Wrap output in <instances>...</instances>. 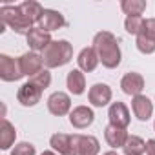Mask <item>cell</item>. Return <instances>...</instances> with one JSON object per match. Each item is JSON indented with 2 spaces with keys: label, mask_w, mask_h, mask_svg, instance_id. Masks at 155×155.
Listing matches in <instances>:
<instances>
[{
  "label": "cell",
  "mask_w": 155,
  "mask_h": 155,
  "mask_svg": "<svg viewBox=\"0 0 155 155\" xmlns=\"http://www.w3.org/2000/svg\"><path fill=\"white\" fill-rule=\"evenodd\" d=\"M40 155H58L57 151H53V150H46V151H42Z\"/></svg>",
  "instance_id": "4dcf8cb0"
},
{
  "label": "cell",
  "mask_w": 155,
  "mask_h": 155,
  "mask_svg": "<svg viewBox=\"0 0 155 155\" xmlns=\"http://www.w3.org/2000/svg\"><path fill=\"white\" fill-rule=\"evenodd\" d=\"M29 82L31 84H35L37 88H40L42 91L46 90V88H49L51 86V73H49V69H42V71H38L37 75H33L31 79H29Z\"/></svg>",
  "instance_id": "cb8c5ba5"
},
{
  "label": "cell",
  "mask_w": 155,
  "mask_h": 155,
  "mask_svg": "<svg viewBox=\"0 0 155 155\" xmlns=\"http://www.w3.org/2000/svg\"><path fill=\"white\" fill-rule=\"evenodd\" d=\"M146 8L148 4L144 0H122L120 2V9L126 17H142Z\"/></svg>",
  "instance_id": "7402d4cb"
},
{
  "label": "cell",
  "mask_w": 155,
  "mask_h": 155,
  "mask_svg": "<svg viewBox=\"0 0 155 155\" xmlns=\"http://www.w3.org/2000/svg\"><path fill=\"white\" fill-rule=\"evenodd\" d=\"M101 142L93 135H81L79 133V155H99Z\"/></svg>",
  "instance_id": "ffe728a7"
},
{
  "label": "cell",
  "mask_w": 155,
  "mask_h": 155,
  "mask_svg": "<svg viewBox=\"0 0 155 155\" xmlns=\"http://www.w3.org/2000/svg\"><path fill=\"white\" fill-rule=\"evenodd\" d=\"M77 64H79V69L84 71V73H91V71H95L97 66L101 64L95 48L91 46V48H84V49H81L79 57H77Z\"/></svg>",
  "instance_id": "9a60e30c"
},
{
  "label": "cell",
  "mask_w": 155,
  "mask_h": 155,
  "mask_svg": "<svg viewBox=\"0 0 155 155\" xmlns=\"http://www.w3.org/2000/svg\"><path fill=\"white\" fill-rule=\"evenodd\" d=\"M146 155H155V139L146 140Z\"/></svg>",
  "instance_id": "f546056e"
},
{
  "label": "cell",
  "mask_w": 155,
  "mask_h": 155,
  "mask_svg": "<svg viewBox=\"0 0 155 155\" xmlns=\"http://www.w3.org/2000/svg\"><path fill=\"white\" fill-rule=\"evenodd\" d=\"M46 104H48V111L55 117H64L71 113V97L64 91H53L48 97Z\"/></svg>",
  "instance_id": "5b68a950"
},
{
  "label": "cell",
  "mask_w": 155,
  "mask_h": 155,
  "mask_svg": "<svg viewBox=\"0 0 155 155\" xmlns=\"http://www.w3.org/2000/svg\"><path fill=\"white\" fill-rule=\"evenodd\" d=\"M142 26H144L142 17H126V20H124V29L130 35H135V37L142 31Z\"/></svg>",
  "instance_id": "d4e9b609"
},
{
  "label": "cell",
  "mask_w": 155,
  "mask_h": 155,
  "mask_svg": "<svg viewBox=\"0 0 155 155\" xmlns=\"http://www.w3.org/2000/svg\"><path fill=\"white\" fill-rule=\"evenodd\" d=\"M135 46H137V49H139L140 53H144V55L155 53V40H151V38H148V37H144V35H137Z\"/></svg>",
  "instance_id": "484cf974"
},
{
  "label": "cell",
  "mask_w": 155,
  "mask_h": 155,
  "mask_svg": "<svg viewBox=\"0 0 155 155\" xmlns=\"http://www.w3.org/2000/svg\"><path fill=\"white\" fill-rule=\"evenodd\" d=\"M11 155H37V150L31 142H18L11 148Z\"/></svg>",
  "instance_id": "4316f807"
},
{
  "label": "cell",
  "mask_w": 155,
  "mask_h": 155,
  "mask_svg": "<svg viewBox=\"0 0 155 155\" xmlns=\"http://www.w3.org/2000/svg\"><path fill=\"white\" fill-rule=\"evenodd\" d=\"M20 9L26 15V18L35 26V24H38V20H40V17H42V13H44L46 8H42V4L35 2V0H26V2L20 4Z\"/></svg>",
  "instance_id": "44dd1931"
},
{
  "label": "cell",
  "mask_w": 155,
  "mask_h": 155,
  "mask_svg": "<svg viewBox=\"0 0 155 155\" xmlns=\"http://www.w3.org/2000/svg\"><path fill=\"white\" fill-rule=\"evenodd\" d=\"M128 137H130V133L126 131V128H119V126H111V124H108L104 128V139H106L108 146H111L113 150L124 148Z\"/></svg>",
  "instance_id": "2e32d148"
},
{
  "label": "cell",
  "mask_w": 155,
  "mask_h": 155,
  "mask_svg": "<svg viewBox=\"0 0 155 155\" xmlns=\"http://www.w3.org/2000/svg\"><path fill=\"white\" fill-rule=\"evenodd\" d=\"M102 155H119L117 151H113V150H110V151H106V153H102Z\"/></svg>",
  "instance_id": "1f68e13d"
},
{
  "label": "cell",
  "mask_w": 155,
  "mask_h": 155,
  "mask_svg": "<svg viewBox=\"0 0 155 155\" xmlns=\"http://www.w3.org/2000/svg\"><path fill=\"white\" fill-rule=\"evenodd\" d=\"M108 119H110V124H111V126L128 128V126H130V120H131V115H130L128 106H126L124 102L117 101V102H111V104H110Z\"/></svg>",
  "instance_id": "9c48e42d"
},
{
  "label": "cell",
  "mask_w": 155,
  "mask_h": 155,
  "mask_svg": "<svg viewBox=\"0 0 155 155\" xmlns=\"http://www.w3.org/2000/svg\"><path fill=\"white\" fill-rule=\"evenodd\" d=\"M111 97H113V91H111V88H110L108 84H104V82L93 84V86L90 88V91H88V101H90V104L95 106V108H104V106H108V104L111 102Z\"/></svg>",
  "instance_id": "ba28073f"
},
{
  "label": "cell",
  "mask_w": 155,
  "mask_h": 155,
  "mask_svg": "<svg viewBox=\"0 0 155 155\" xmlns=\"http://www.w3.org/2000/svg\"><path fill=\"white\" fill-rule=\"evenodd\" d=\"M64 26H66V18H64V15H62L60 11H57V9H44L42 17H40V20H38V28L44 29V31H48V33L57 31V29H60V28H64Z\"/></svg>",
  "instance_id": "8fae6325"
},
{
  "label": "cell",
  "mask_w": 155,
  "mask_h": 155,
  "mask_svg": "<svg viewBox=\"0 0 155 155\" xmlns=\"http://www.w3.org/2000/svg\"><path fill=\"white\" fill-rule=\"evenodd\" d=\"M95 113L90 106H75L69 113V124L77 130H86L93 124Z\"/></svg>",
  "instance_id": "8992f818"
},
{
  "label": "cell",
  "mask_w": 155,
  "mask_h": 155,
  "mask_svg": "<svg viewBox=\"0 0 155 155\" xmlns=\"http://www.w3.org/2000/svg\"><path fill=\"white\" fill-rule=\"evenodd\" d=\"M93 48H95L99 60L104 68L115 69L120 64V58H122L120 46H119L117 37L111 31H99L93 37Z\"/></svg>",
  "instance_id": "6da1fadb"
},
{
  "label": "cell",
  "mask_w": 155,
  "mask_h": 155,
  "mask_svg": "<svg viewBox=\"0 0 155 155\" xmlns=\"http://www.w3.org/2000/svg\"><path fill=\"white\" fill-rule=\"evenodd\" d=\"M122 151H124V155H142V153H146V140L140 139L139 135H130Z\"/></svg>",
  "instance_id": "603a6c76"
},
{
  "label": "cell",
  "mask_w": 155,
  "mask_h": 155,
  "mask_svg": "<svg viewBox=\"0 0 155 155\" xmlns=\"http://www.w3.org/2000/svg\"><path fill=\"white\" fill-rule=\"evenodd\" d=\"M24 77L20 58H13L9 55H0V79L4 82H17Z\"/></svg>",
  "instance_id": "277c9868"
},
{
  "label": "cell",
  "mask_w": 155,
  "mask_h": 155,
  "mask_svg": "<svg viewBox=\"0 0 155 155\" xmlns=\"http://www.w3.org/2000/svg\"><path fill=\"white\" fill-rule=\"evenodd\" d=\"M139 35H144L151 40H155V18H146L144 20V26H142V31Z\"/></svg>",
  "instance_id": "83f0119b"
},
{
  "label": "cell",
  "mask_w": 155,
  "mask_h": 155,
  "mask_svg": "<svg viewBox=\"0 0 155 155\" xmlns=\"http://www.w3.org/2000/svg\"><path fill=\"white\" fill-rule=\"evenodd\" d=\"M26 40H28V46L31 48V51H35V53L44 51V49L53 42L51 33H48V31L40 29L38 26H37V28H33V29L26 35Z\"/></svg>",
  "instance_id": "7c38bea8"
},
{
  "label": "cell",
  "mask_w": 155,
  "mask_h": 155,
  "mask_svg": "<svg viewBox=\"0 0 155 155\" xmlns=\"http://www.w3.org/2000/svg\"><path fill=\"white\" fill-rule=\"evenodd\" d=\"M120 88L126 95L130 97H137V95H142V90H144V77L137 71H130L126 73L122 79H120Z\"/></svg>",
  "instance_id": "30bf717a"
},
{
  "label": "cell",
  "mask_w": 155,
  "mask_h": 155,
  "mask_svg": "<svg viewBox=\"0 0 155 155\" xmlns=\"http://www.w3.org/2000/svg\"><path fill=\"white\" fill-rule=\"evenodd\" d=\"M0 22L18 35H28L35 28L22 13L20 6H2L0 8Z\"/></svg>",
  "instance_id": "3957f363"
},
{
  "label": "cell",
  "mask_w": 155,
  "mask_h": 155,
  "mask_svg": "<svg viewBox=\"0 0 155 155\" xmlns=\"http://www.w3.org/2000/svg\"><path fill=\"white\" fill-rule=\"evenodd\" d=\"M15 140H17V130L8 119H4L2 126H0V150H11Z\"/></svg>",
  "instance_id": "d6986e66"
},
{
  "label": "cell",
  "mask_w": 155,
  "mask_h": 155,
  "mask_svg": "<svg viewBox=\"0 0 155 155\" xmlns=\"http://www.w3.org/2000/svg\"><path fill=\"white\" fill-rule=\"evenodd\" d=\"M49 146L58 155H71V135L68 133H53L49 139Z\"/></svg>",
  "instance_id": "ac0fdd59"
},
{
  "label": "cell",
  "mask_w": 155,
  "mask_h": 155,
  "mask_svg": "<svg viewBox=\"0 0 155 155\" xmlns=\"http://www.w3.org/2000/svg\"><path fill=\"white\" fill-rule=\"evenodd\" d=\"M73 58V46L68 40H53L44 51H42V60L46 69L53 68H62Z\"/></svg>",
  "instance_id": "7a4b0ae2"
},
{
  "label": "cell",
  "mask_w": 155,
  "mask_h": 155,
  "mask_svg": "<svg viewBox=\"0 0 155 155\" xmlns=\"http://www.w3.org/2000/svg\"><path fill=\"white\" fill-rule=\"evenodd\" d=\"M17 101H18L24 108H33V106H37V104L42 101V90L37 88L35 84H31V82L28 81V82H24V84L18 88V91H17Z\"/></svg>",
  "instance_id": "52a82bcc"
},
{
  "label": "cell",
  "mask_w": 155,
  "mask_h": 155,
  "mask_svg": "<svg viewBox=\"0 0 155 155\" xmlns=\"http://www.w3.org/2000/svg\"><path fill=\"white\" fill-rule=\"evenodd\" d=\"M153 130H155V122H153Z\"/></svg>",
  "instance_id": "d6a6232c"
},
{
  "label": "cell",
  "mask_w": 155,
  "mask_h": 155,
  "mask_svg": "<svg viewBox=\"0 0 155 155\" xmlns=\"http://www.w3.org/2000/svg\"><path fill=\"white\" fill-rule=\"evenodd\" d=\"M66 86L71 95H82L86 91V77L81 69H71L66 77Z\"/></svg>",
  "instance_id": "e0dca14e"
},
{
  "label": "cell",
  "mask_w": 155,
  "mask_h": 155,
  "mask_svg": "<svg viewBox=\"0 0 155 155\" xmlns=\"http://www.w3.org/2000/svg\"><path fill=\"white\" fill-rule=\"evenodd\" d=\"M131 111L139 120L146 122L153 115V102L146 95H137V97L131 99Z\"/></svg>",
  "instance_id": "5bb4252c"
},
{
  "label": "cell",
  "mask_w": 155,
  "mask_h": 155,
  "mask_svg": "<svg viewBox=\"0 0 155 155\" xmlns=\"http://www.w3.org/2000/svg\"><path fill=\"white\" fill-rule=\"evenodd\" d=\"M71 155H79V133L71 135Z\"/></svg>",
  "instance_id": "f1b7e54d"
},
{
  "label": "cell",
  "mask_w": 155,
  "mask_h": 155,
  "mask_svg": "<svg viewBox=\"0 0 155 155\" xmlns=\"http://www.w3.org/2000/svg\"><path fill=\"white\" fill-rule=\"evenodd\" d=\"M20 58V66H22V71H24V77H31L37 75L38 71L44 69V60H42V55L35 53V51H28L24 53Z\"/></svg>",
  "instance_id": "4fadbf2b"
}]
</instances>
